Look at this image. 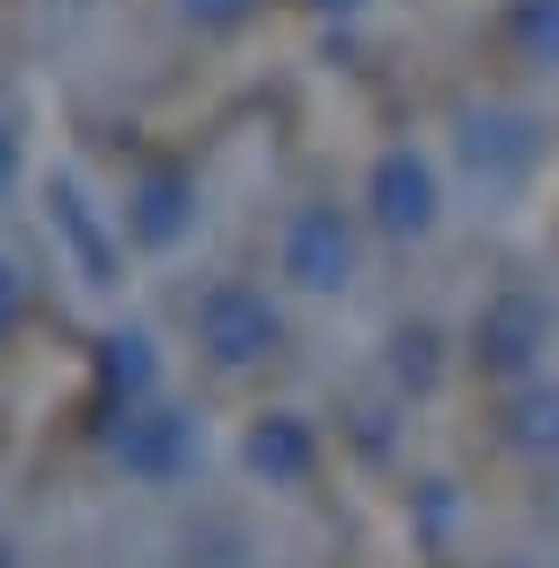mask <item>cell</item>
<instances>
[{"instance_id":"cell-15","label":"cell","mask_w":559,"mask_h":568,"mask_svg":"<svg viewBox=\"0 0 559 568\" xmlns=\"http://www.w3.org/2000/svg\"><path fill=\"white\" fill-rule=\"evenodd\" d=\"M18 186V133H9V115H0V195Z\"/></svg>"},{"instance_id":"cell-11","label":"cell","mask_w":559,"mask_h":568,"mask_svg":"<svg viewBox=\"0 0 559 568\" xmlns=\"http://www.w3.org/2000/svg\"><path fill=\"white\" fill-rule=\"evenodd\" d=\"M515 444L559 453V390H515Z\"/></svg>"},{"instance_id":"cell-4","label":"cell","mask_w":559,"mask_h":568,"mask_svg":"<svg viewBox=\"0 0 559 568\" xmlns=\"http://www.w3.org/2000/svg\"><path fill=\"white\" fill-rule=\"evenodd\" d=\"M461 160H470L479 186H515V178H532V160H541V124H532L524 106H470V115H461Z\"/></svg>"},{"instance_id":"cell-5","label":"cell","mask_w":559,"mask_h":568,"mask_svg":"<svg viewBox=\"0 0 559 568\" xmlns=\"http://www.w3.org/2000/svg\"><path fill=\"white\" fill-rule=\"evenodd\" d=\"M124 240L133 248H151V257H169L186 231H195V178L186 169H142L133 186H124Z\"/></svg>"},{"instance_id":"cell-2","label":"cell","mask_w":559,"mask_h":568,"mask_svg":"<svg viewBox=\"0 0 559 568\" xmlns=\"http://www.w3.org/2000/svg\"><path fill=\"white\" fill-rule=\"evenodd\" d=\"M364 222L382 240H426L444 222V169L426 142H382L364 169Z\"/></svg>"},{"instance_id":"cell-12","label":"cell","mask_w":559,"mask_h":568,"mask_svg":"<svg viewBox=\"0 0 559 568\" xmlns=\"http://www.w3.org/2000/svg\"><path fill=\"white\" fill-rule=\"evenodd\" d=\"M515 36H524L532 62H559V0H524L515 9Z\"/></svg>"},{"instance_id":"cell-7","label":"cell","mask_w":559,"mask_h":568,"mask_svg":"<svg viewBox=\"0 0 559 568\" xmlns=\"http://www.w3.org/2000/svg\"><path fill=\"white\" fill-rule=\"evenodd\" d=\"M195 417L186 408H160V399H142V408H124V426H115V462L133 470V479H177L186 462H195Z\"/></svg>"},{"instance_id":"cell-17","label":"cell","mask_w":559,"mask_h":568,"mask_svg":"<svg viewBox=\"0 0 559 568\" xmlns=\"http://www.w3.org/2000/svg\"><path fill=\"white\" fill-rule=\"evenodd\" d=\"M0 568H9V559H0Z\"/></svg>"},{"instance_id":"cell-1","label":"cell","mask_w":559,"mask_h":568,"mask_svg":"<svg viewBox=\"0 0 559 568\" xmlns=\"http://www.w3.org/2000/svg\"><path fill=\"white\" fill-rule=\"evenodd\" d=\"M355 266H364V222H355V204L302 195V204L275 222V275H284L293 293H346Z\"/></svg>"},{"instance_id":"cell-10","label":"cell","mask_w":559,"mask_h":568,"mask_svg":"<svg viewBox=\"0 0 559 568\" xmlns=\"http://www.w3.org/2000/svg\"><path fill=\"white\" fill-rule=\"evenodd\" d=\"M106 373H115V390H124V408H142V399H151V382H160V355H151V328H115V337H106Z\"/></svg>"},{"instance_id":"cell-13","label":"cell","mask_w":559,"mask_h":568,"mask_svg":"<svg viewBox=\"0 0 559 568\" xmlns=\"http://www.w3.org/2000/svg\"><path fill=\"white\" fill-rule=\"evenodd\" d=\"M18 311H27V275H18V257L0 248V337L18 328Z\"/></svg>"},{"instance_id":"cell-6","label":"cell","mask_w":559,"mask_h":568,"mask_svg":"<svg viewBox=\"0 0 559 568\" xmlns=\"http://www.w3.org/2000/svg\"><path fill=\"white\" fill-rule=\"evenodd\" d=\"M470 346H479V364H488V373H524V364L550 346V302H541L532 284H506V293L479 311Z\"/></svg>"},{"instance_id":"cell-16","label":"cell","mask_w":559,"mask_h":568,"mask_svg":"<svg viewBox=\"0 0 559 568\" xmlns=\"http://www.w3.org/2000/svg\"><path fill=\"white\" fill-rule=\"evenodd\" d=\"M311 9H328V18H355V9H364V0H311Z\"/></svg>"},{"instance_id":"cell-3","label":"cell","mask_w":559,"mask_h":568,"mask_svg":"<svg viewBox=\"0 0 559 568\" xmlns=\"http://www.w3.org/2000/svg\"><path fill=\"white\" fill-rule=\"evenodd\" d=\"M195 346H204L222 373L266 364V355L284 346V311H275V293H266V284H248V275L204 284V293H195Z\"/></svg>"},{"instance_id":"cell-8","label":"cell","mask_w":559,"mask_h":568,"mask_svg":"<svg viewBox=\"0 0 559 568\" xmlns=\"http://www.w3.org/2000/svg\"><path fill=\"white\" fill-rule=\"evenodd\" d=\"M44 222H53V240L80 257V275H89V284H115V240H106V213L89 204V186H80L71 169H53V178H44Z\"/></svg>"},{"instance_id":"cell-14","label":"cell","mask_w":559,"mask_h":568,"mask_svg":"<svg viewBox=\"0 0 559 568\" xmlns=\"http://www.w3.org/2000/svg\"><path fill=\"white\" fill-rule=\"evenodd\" d=\"M257 0H177V18H195V27H240Z\"/></svg>"},{"instance_id":"cell-9","label":"cell","mask_w":559,"mask_h":568,"mask_svg":"<svg viewBox=\"0 0 559 568\" xmlns=\"http://www.w3.org/2000/svg\"><path fill=\"white\" fill-rule=\"evenodd\" d=\"M248 470H266V479H302V470H311V426H302L293 408L257 417V426H248Z\"/></svg>"}]
</instances>
